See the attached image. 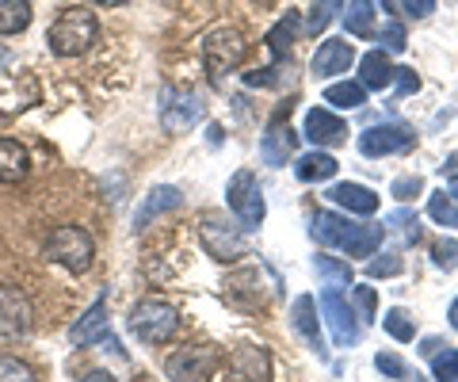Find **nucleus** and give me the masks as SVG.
Masks as SVG:
<instances>
[{"instance_id": "46", "label": "nucleus", "mask_w": 458, "mask_h": 382, "mask_svg": "<svg viewBox=\"0 0 458 382\" xmlns=\"http://www.w3.org/2000/svg\"><path fill=\"white\" fill-rule=\"evenodd\" d=\"M451 195H454V199H458V176H451Z\"/></svg>"}, {"instance_id": "17", "label": "nucleus", "mask_w": 458, "mask_h": 382, "mask_svg": "<svg viewBox=\"0 0 458 382\" xmlns=\"http://www.w3.org/2000/svg\"><path fill=\"white\" fill-rule=\"evenodd\" d=\"M352 62H355V54H352L348 42L328 38L318 47V54H313L310 69H313V77H336V73H344V69H352Z\"/></svg>"}, {"instance_id": "22", "label": "nucleus", "mask_w": 458, "mask_h": 382, "mask_svg": "<svg viewBox=\"0 0 458 382\" xmlns=\"http://www.w3.org/2000/svg\"><path fill=\"white\" fill-rule=\"evenodd\" d=\"M344 31H352L355 38H375V0H348V12H344Z\"/></svg>"}, {"instance_id": "19", "label": "nucleus", "mask_w": 458, "mask_h": 382, "mask_svg": "<svg viewBox=\"0 0 458 382\" xmlns=\"http://www.w3.org/2000/svg\"><path fill=\"white\" fill-rule=\"evenodd\" d=\"M96 336H107V294H99V299L77 318L69 341H73V344H92Z\"/></svg>"}, {"instance_id": "39", "label": "nucleus", "mask_w": 458, "mask_h": 382, "mask_svg": "<svg viewBox=\"0 0 458 382\" xmlns=\"http://www.w3.org/2000/svg\"><path fill=\"white\" fill-rule=\"evenodd\" d=\"M375 367H378L386 378H405V363H401L397 356H390V352H378V356H375Z\"/></svg>"}, {"instance_id": "32", "label": "nucleus", "mask_w": 458, "mask_h": 382, "mask_svg": "<svg viewBox=\"0 0 458 382\" xmlns=\"http://www.w3.org/2000/svg\"><path fill=\"white\" fill-rule=\"evenodd\" d=\"M0 382H38V375L31 371V363L16 356H0Z\"/></svg>"}, {"instance_id": "18", "label": "nucleus", "mask_w": 458, "mask_h": 382, "mask_svg": "<svg viewBox=\"0 0 458 382\" xmlns=\"http://www.w3.org/2000/svg\"><path fill=\"white\" fill-rule=\"evenodd\" d=\"M180 203H183L180 188H168V183L153 188V191L146 195V203L138 207V215H134V233H138V230H146L149 222H157L161 215H168V210H172V207H180Z\"/></svg>"}, {"instance_id": "27", "label": "nucleus", "mask_w": 458, "mask_h": 382, "mask_svg": "<svg viewBox=\"0 0 458 382\" xmlns=\"http://www.w3.org/2000/svg\"><path fill=\"white\" fill-rule=\"evenodd\" d=\"M294 31H298V16L291 12V16H283L276 31L267 35V47H271V54H276V65L286 62V50H291V42H294Z\"/></svg>"}, {"instance_id": "47", "label": "nucleus", "mask_w": 458, "mask_h": 382, "mask_svg": "<svg viewBox=\"0 0 458 382\" xmlns=\"http://www.w3.org/2000/svg\"><path fill=\"white\" fill-rule=\"evenodd\" d=\"M4 62H8V54H4V50H0V65H4Z\"/></svg>"}, {"instance_id": "16", "label": "nucleus", "mask_w": 458, "mask_h": 382, "mask_svg": "<svg viewBox=\"0 0 458 382\" xmlns=\"http://www.w3.org/2000/svg\"><path fill=\"white\" fill-rule=\"evenodd\" d=\"M306 138H310L318 149H325V146H336V141L348 138V123H344L340 115H333V111L313 107L310 115H306Z\"/></svg>"}, {"instance_id": "29", "label": "nucleus", "mask_w": 458, "mask_h": 382, "mask_svg": "<svg viewBox=\"0 0 458 382\" xmlns=\"http://www.w3.org/2000/svg\"><path fill=\"white\" fill-rule=\"evenodd\" d=\"M428 218H432L436 225H451V230H458V207L451 203V195L436 191L432 199H428Z\"/></svg>"}, {"instance_id": "7", "label": "nucleus", "mask_w": 458, "mask_h": 382, "mask_svg": "<svg viewBox=\"0 0 458 382\" xmlns=\"http://www.w3.org/2000/svg\"><path fill=\"white\" fill-rule=\"evenodd\" d=\"M321 318L328 321V333L340 348H355L363 341V329H360V318H355L352 302L344 299L336 287H325L321 291Z\"/></svg>"}, {"instance_id": "25", "label": "nucleus", "mask_w": 458, "mask_h": 382, "mask_svg": "<svg viewBox=\"0 0 458 382\" xmlns=\"http://www.w3.org/2000/svg\"><path fill=\"white\" fill-rule=\"evenodd\" d=\"M31 4L27 0H0V35H20L31 27Z\"/></svg>"}, {"instance_id": "26", "label": "nucleus", "mask_w": 458, "mask_h": 382, "mask_svg": "<svg viewBox=\"0 0 458 382\" xmlns=\"http://www.w3.org/2000/svg\"><path fill=\"white\" fill-rule=\"evenodd\" d=\"M325 100L333 107H363L367 104V89L360 81H340V84H328L325 89Z\"/></svg>"}, {"instance_id": "38", "label": "nucleus", "mask_w": 458, "mask_h": 382, "mask_svg": "<svg viewBox=\"0 0 458 382\" xmlns=\"http://www.w3.org/2000/svg\"><path fill=\"white\" fill-rule=\"evenodd\" d=\"M420 191H424V180H420V176H401V180L394 183V199H401V203L417 199Z\"/></svg>"}, {"instance_id": "3", "label": "nucleus", "mask_w": 458, "mask_h": 382, "mask_svg": "<svg viewBox=\"0 0 458 382\" xmlns=\"http://www.w3.org/2000/svg\"><path fill=\"white\" fill-rule=\"evenodd\" d=\"M42 252H47V260L62 264L65 272L84 276L96 260V242L89 237V230H81V225H57V230L47 237Z\"/></svg>"}, {"instance_id": "21", "label": "nucleus", "mask_w": 458, "mask_h": 382, "mask_svg": "<svg viewBox=\"0 0 458 382\" xmlns=\"http://www.w3.org/2000/svg\"><path fill=\"white\" fill-rule=\"evenodd\" d=\"M390 81H394L390 54H386V50H367L360 58V84H363V89H370V92H382Z\"/></svg>"}, {"instance_id": "2", "label": "nucleus", "mask_w": 458, "mask_h": 382, "mask_svg": "<svg viewBox=\"0 0 458 382\" xmlns=\"http://www.w3.org/2000/svg\"><path fill=\"white\" fill-rule=\"evenodd\" d=\"M96 38H99V23L89 8H69L50 27V50L57 58H81V54L96 47Z\"/></svg>"}, {"instance_id": "30", "label": "nucleus", "mask_w": 458, "mask_h": 382, "mask_svg": "<svg viewBox=\"0 0 458 382\" xmlns=\"http://www.w3.org/2000/svg\"><path fill=\"white\" fill-rule=\"evenodd\" d=\"M336 8H340V0H318V4L310 8V20H306V35H321L325 27L333 23Z\"/></svg>"}, {"instance_id": "15", "label": "nucleus", "mask_w": 458, "mask_h": 382, "mask_svg": "<svg viewBox=\"0 0 458 382\" xmlns=\"http://www.w3.org/2000/svg\"><path fill=\"white\" fill-rule=\"evenodd\" d=\"M298 149V134L286 126L279 115L267 123V131H264V141H260V153H264V161L271 168H283L286 161H291V153Z\"/></svg>"}, {"instance_id": "43", "label": "nucleus", "mask_w": 458, "mask_h": 382, "mask_svg": "<svg viewBox=\"0 0 458 382\" xmlns=\"http://www.w3.org/2000/svg\"><path fill=\"white\" fill-rule=\"evenodd\" d=\"M84 382H119L111 371H92V375H84Z\"/></svg>"}, {"instance_id": "31", "label": "nucleus", "mask_w": 458, "mask_h": 382, "mask_svg": "<svg viewBox=\"0 0 458 382\" xmlns=\"http://www.w3.org/2000/svg\"><path fill=\"white\" fill-rule=\"evenodd\" d=\"M432 378L436 382H458V348H443L432 360Z\"/></svg>"}, {"instance_id": "41", "label": "nucleus", "mask_w": 458, "mask_h": 382, "mask_svg": "<svg viewBox=\"0 0 458 382\" xmlns=\"http://www.w3.org/2000/svg\"><path fill=\"white\" fill-rule=\"evenodd\" d=\"M394 81H397V96H412L420 89V77L412 69H394Z\"/></svg>"}, {"instance_id": "11", "label": "nucleus", "mask_w": 458, "mask_h": 382, "mask_svg": "<svg viewBox=\"0 0 458 382\" xmlns=\"http://www.w3.org/2000/svg\"><path fill=\"white\" fill-rule=\"evenodd\" d=\"M214 367H218V356L214 348H199V344H188V348H176L172 356L165 360V375L172 382H210Z\"/></svg>"}, {"instance_id": "13", "label": "nucleus", "mask_w": 458, "mask_h": 382, "mask_svg": "<svg viewBox=\"0 0 458 382\" xmlns=\"http://www.w3.org/2000/svg\"><path fill=\"white\" fill-rule=\"evenodd\" d=\"M229 382H271V356L256 344H241L229 356Z\"/></svg>"}, {"instance_id": "36", "label": "nucleus", "mask_w": 458, "mask_h": 382, "mask_svg": "<svg viewBox=\"0 0 458 382\" xmlns=\"http://www.w3.org/2000/svg\"><path fill=\"white\" fill-rule=\"evenodd\" d=\"M432 260H436L439 267H454V264H458V242H454V237H443V242H436Z\"/></svg>"}, {"instance_id": "23", "label": "nucleus", "mask_w": 458, "mask_h": 382, "mask_svg": "<svg viewBox=\"0 0 458 382\" xmlns=\"http://www.w3.org/2000/svg\"><path fill=\"white\" fill-rule=\"evenodd\" d=\"M336 168H340L336 157H328V153H302L294 161V176L302 183H321V180H333Z\"/></svg>"}, {"instance_id": "4", "label": "nucleus", "mask_w": 458, "mask_h": 382, "mask_svg": "<svg viewBox=\"0 0 458 382\" xmlns=\"http://www.w3.org/2000/svg\"><path fill=\"white\" fill-rule=\"evenodd\" d=\"M225 203L229 210L237 215V222L245 225V230H260L264 225V195H260V183H256V176L249 173V168H241V173H233V180L225 183Z\"/></svg>"}, {"instance_id": "34", "label": "nucleus", "mask_w": 458, "mask_h": 382, "mask_svg": "<svg viewBox=\"0 0 458 382\" xmlns=\"http://www.w3.org/2000/svg\"><path fill=\"white\" fill-rule=\"evenodd\" d=\"M401 267H405V264H401L397 252H382V257L370 260L367 276H370V279H394V276H401Z\"/></svg>"}, {"instance_id": "37", "label": "nucleus", "mask_w": 458, "mask_h": 382, "mask_svg": "<svg viewBox=\"0 0 458 382\" xmlns=\"http://www.w3.org/2000/svg\"><path fill=\"white\" fill-rule=\"evenodd\" d=\"M352 299H355V306H360V314H363L367 321H375V314H378L375 287H355V291H352Z\"/></svg>"}, {"instance_id": "28", "label": "nucleus", "mask_w": 458, "mask_h": 382, "mask_svg": "<svg viewBox=\"0 0 458 382\" xmlns=\"http://www.w3.org/2000/svg\"><path fill=\"white\" fill-rule=\"evenodd\" d=\"M382 325H386V333H390L394 341H401V344H412V336H417V321H412V314L409 310H401V306H394Z\"/></svg>"}, {"instance_id": "45", "label": "nucleus", "mask_w": 458, "mask_h": 382, "mask_svg": "<svg viewBox=\"0 0 458 382\" xmlns=\"http://www.w3.org/2000/svg\"><path fill=\"white\" fill-rule=\"evenodd\" d=\"M92 4H99V8H119V4H126V0H92Z\"/></svg>"}, {"instance_id": "9", "label": "nucleus", "mask_w": 458, "mask_h": 382, "mask_svg": "<svg viewBox=\"0 0 458 382\" xmlns=\"http://www.w3.org/2000/svg\"><path fill=\"white\" fill-rule=\"evenodd\" d=\"M31 299L20 287H0V344H16L27 341L31 333Z\"/></svg>"}, {"instance_id": "42", "label": "nucleus", "mask_w": 458, "mask_h": 382, "mask_svg": "<svg viewBox=\"0 0 458 382\" xmlns=\"http://www.w3.org/2000/svg\"><path fill=\"white\" fill-rule=\"evenodd\" d=\"M401 8H405L412 20H428L436 12V0H401Z\"/></svg>"}, {"instance_id": "33", "label": "nucleus", "mask_w": 458, "mask_h": 382, "mask_svg": "<svg viewBox=\"0 0 458 382\" xmlns=\"http://www.w3.org/2000/svg\"><path fill=\"white\" fill-rule=\"evenodd\" d=\"M390 230H397L401 242L412 245V242L420 237V222H417V215H412V210H394V215H390Z\"/></svg>"}, {"instance_id": "1", "label": "nucleus", "mask_w": 458, "mask_h": 382, "mask_svg": "<svg viewBox=\"0 0 458 382\" xmlns=\"http://www.w3.org/2000/svg\"><path fill=\"white\" fill-rule=\"evenodd\" d=\"M310 233H313V242L318 245L340 249L344 257H352V260L375 257V249L382 245V237H386L382 225H360V222H352L344 215H333V210H318L313 222H310Z\"/></svg>"}, {"instance_id": "24", "label": "nucleus", "mask_w": 458, "mask_h": 382, "mask_svg": "<svg viewBox=\"0 0 458 382\" xmlns=\"http://www.w3.org/2000/svg\"><path fill=\"white\" fill-rule=\"evenodd\" d=\"M27 176V149L12 138H0V183H16Z\"/></svg>"}, {"instance_id": "10", "label": "nucleus", "mask_w": 458, "mask_h": 382, "mask_svg": "<svg viewBox=\"0 0 458 382\" xmlns=\"http://www.w3.org/2000/svg\"><path fill=\"white\" fill-rule=\"evenodd\" d=\"M199 242H203V249L214 260H237L249 252V242L241 237V230H233L229 218H218V215H207L199 222Z\"/></svg>"}, {"instance_id": "35", "label": "nucleus", "mask_w": 458, "mask_h": 382, "mask_svg": "<svg viewBox=\"0 0 458 382\" xmlns=\"http://www.w3.org/2000/svg\"><path fill=\"white\" fill-rule=\"evenodd\" d=\"M313 264H318V272L325 276V279H333V283H352V267L348 264H340V260H333V257H313Z\"/></svg>"}, {"instance_id": "12", "label": "nucleus", "mask_w": 458, "mask_h": 382, "mask_svg": "<svg viewBox=\"0 0 458 382\" xmlns=\"http://www.w3.org/2000/svg\"><path fill=\"white\" fill-rule=\"evenodd\" d=\"M199 119H203V104H199L195 92H183V89L161 92V126L168 134H188L191 126H199Z\"/></svg>"}, {"instance_id": "5", "label": "nucleus", "mask_w": 458, "mask_h": 382, "mask_svg": "<svg viewBox=\"0 0 458 382\" xmlns=\"http://www.w3.org/2000/svg\"><path fill=\"white\" fill-rule=\"evenodd\" d=\"M176 325H180L176 306L165 302V299H146V302H138V310L131 314V333L138 336V341H146V344L168 341V336L176 333Z\"/></svg>"}, {"instance_id": "20", "label": "nucleus", "mask_w": 458, "mask_h": 382, "mask_svg": "<svg viewBox=\"0 0 458 382\" xmlns=\"http://www.w3.org/2000/svg\"><path fill=\"white\" fill-rule=\"evenodd\" d=\"M328 199L348 207L352 215H375L378 210V195L370 188H363V183H333V188H328Z\"/></svg>"}, {"instance_id": "8", "label": "nucleus", "mask_w": 458, "mask_h": 382, "mask_svg": "<svg viewBox=\"0 0 458 382\" xmlns=\"http://www.w3.org/2000/svg\"><path fill=\"white\" fill-rule=\"evenodd\" d=\"M417 146V131L405 123H382L360 134V153L363 157H397Z\"/></svg>"}, {"instance_id": "40", "label": "nucleus", "mask_w": 458, "mask_h": 382, "mask_svg": "<svg viewBox=\"0 0 458 382\" xmlns=\"http://www.w3.org/2000/svg\"><path fill=\"white\" fill-rule=\"evenodd\" d=\"M382 38H386V50H405V27L397 20H390L382 27Z\"/></svg>"}, {"instance_id": "6", "label": "nucleus", "mask_w": 458, "mask_h": 382, "mask_svg": "<svg viewBox=\"0 0 458 382\" xmlns=\"http://www.w3.org/2000/svg\"><path fill=\"white\" fill-rule=\"evenodd\" d=\"M203 58H207V73L214 84H222L229 69H237V62L245 58V42L233 27H214L203 42Z\"/></svg>"}, {"instance_id": "44", "label": "nucleus", "mask_w": 458, "mask_h": 382, "mask_svg": "<svg viewBox=\"0 0 458 382\" xmlns=\"http://www.w3.org/2000/svg\"><path fill=\"white\" fill-rule=\"evenodd\" d=\"M447 321H451V329H458V299H454L451 310H447Z\"/></svg>"}, {"instance_id": "14", "label": "nucleus", "mask_w": 458, "mask_h": 382, "mask_svg": "<svg viewBox=\"0 0 458 382\" xmlns=\"http://www.w3.org/2000/svg\"><path fill=\"white\" fill-rule=\"evenodd\" d=\"M291 325H294V333L306 341L310 352H318V356L325 360L328 352H325V341H321V321H318V302L310 299V294H298L294 306H291Z\"/></svg>"}]
</instances>
